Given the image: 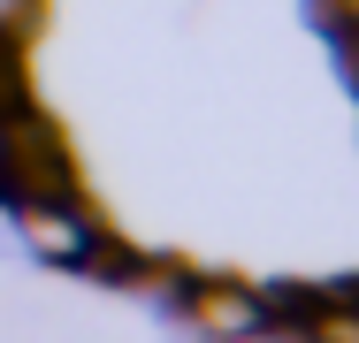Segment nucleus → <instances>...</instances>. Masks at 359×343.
Here are the masks:
<instances>
[{
  "mask_svg": "<svg viewBox=\"0 0 359 343\" xmlns=\"http://www.w3.org/2000/svg\"><path fill=\"white\" fill-rule=\"evenodd\" d=\"M191 321L215 343L268 336V305H260V290H245V282H191Z\"/></svg>",
  "mask_w": 359,
  "mask_h": 343,
  "instance_id": "obj_1",
  "label": "nucleus"
},
{
  "mask_svg": "<svg viewBox=\"0 0 359 343\" xmlns=\"http://www.w3.org/2000/svg\"><path fill=\"white\" fill-rule=\"evenodd\" d=\"M92 237H100V221H84V206L76 199H54V206H23V244L39 252V260H84L92 252Z\"/></svg>",
  "mask_w": 359,
  "mask_h": 343,
  "instance_id": "obj_2",
  "label": "nucleus"
},
{
  "mask_svg": "<svg viewBox=\"0 0 359 343\" xmlns=\"http://www.w3.org/2000/svg\"><path fill=\"white\" fill-rule=\"evenodd\" d=\"M23 23H31V0H0V38L23 31Z\"/></svg>",
  "mask_w": 359,
  "mask_h": 343,
  "instance_id": "obj_3",
  "label": "nucleus"
},
{
  "mask_svg": "<svg viewBox=\"0 0 359 343\" xmlns=\"http://www.w3.org/2000/svg\"><path fill=\"white\" fill-rule=\"evenodd\" d=\"M0 153H8V115H0Z\"/></svg>",
  "mask_w": 359,
  "mask_h": 343,
  "instance_id": "obj_4",
  "label": "nucleus"
}]
</instances>
